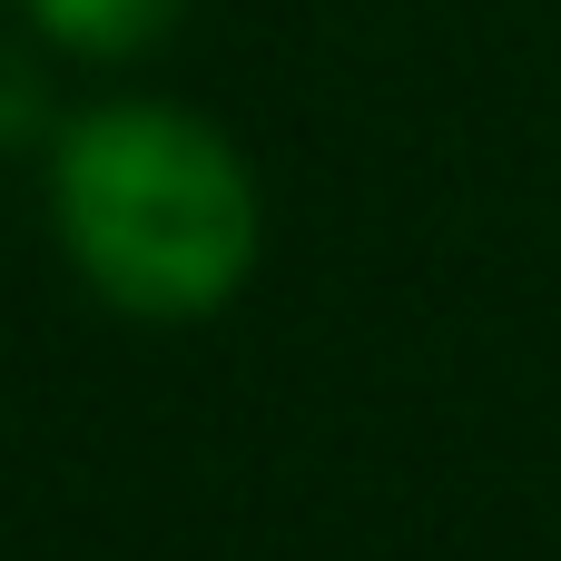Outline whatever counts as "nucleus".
Wrapping results in <instances>:
<instances>
[{"mask_svg":"<svg viewBox=\"0 0 561 561\" xmlns=\"http://www.w3.org/2000/svg\"><path fill=\"white\" fill-rule=\"evenodd\" d=\"M49 217L69 266L158 325L217 316L256 266V178L247 158L158 99H108L59 128L49 158Z\"/></svg>","mask_w":561,"mask_h":561,"instance_id":"f257e3e1","label":"nucleus"},{"mask_svg":"<svg viewBox=\"0 0 561 561\" xmlns=\"http://www.w3.org/2000/svg\"><path fill=\"white\" fill-rule=\"evenodd\" d=\"M59 49H79V59H138L148 39H168L178 30V10L187 0H20Z\"/></svg>","mask_w":561,"mask_h":561,"instance_id":"f03ea898","label":"nucleus"}]
</instances>
